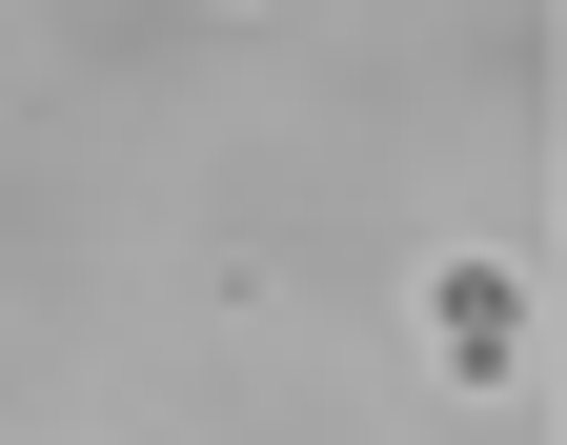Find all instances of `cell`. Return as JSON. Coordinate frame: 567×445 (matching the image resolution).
I'll return each instance as SVG.
<instances>
[{"label": "cell", "instance_id": "1", "mask_svg": "<svg viewBox=\"0 0 567 445\" xmlns=\"http://www.w3.org/2000/svg\"><path fill=\"white\" fill-rule=\"evenodd\" d=\"M527 344H547L527 263H425V364L446 385H527Z\"/></svg>", "mask_w": 567, "mask_h": 445}]
</instances>
